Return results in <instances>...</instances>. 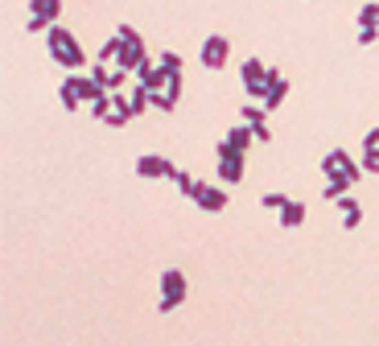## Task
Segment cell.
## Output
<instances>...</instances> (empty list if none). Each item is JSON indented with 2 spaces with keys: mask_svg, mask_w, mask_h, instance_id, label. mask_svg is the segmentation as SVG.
Segmentation results:
<instances>
[{
  "mask_svg": "<svg viewBox=\"0 0 379 346\" xmlns=\"http://www.w3.org/2000/svg\"><path fill=\"white\" fill-rule=\"evenodd\" d=\"M285 202H289V194H281V190L260 194V206H264V210H277V215H281V210H285Z\"/></svg>",
  "mask_w": 379,
  "mask_h": 346,
  "instance_id": "obj_20",
  "label": "cell"
},
{
  "mask_svg": "<svg viewBox=\"0 0 379 346\" xmlns=\"http://www.w3.org/2000/svg\"><path fill=\"white\" fill-rule=\"evenodd\" d=\"M128 107H132V116H140V111H149V107H153V91H149L144 83H136V87L128 91Z\"/></svg>",
  "mask_w": 379,
  "mask_h": 346,
  "instance_id": "obj_16",
  "label": "cell"
},
{
  "mask_svg": "<svg viewBox=\"0 0 379 346\" xmlns=\"http://www.w3.org/2000/svg\"><path fill=\"white\" fill-rule=\"evenodd\" d=\"M239 120L256 132V140H260V144H268V140H272V128H268V107H264V103H243V107H239Z\"/></svg>",
  "mask_w": 379,
  "mask_h": 346,
  "instance_id": "obj_7",
  "label": "cell"
},
{
  "mask_svg": "<svg viewBox=\"0 0 379 346\" xmlns=\"http://www.w3.org/2000/svg\"><path fill=\"white\" fill-rule=\"evenodd\" d=\"M334 206L343 210V227H347V231H355V227L363 223V206H359V198H355V194H343Z\"/></svg>",
  "mask_w": 379,
  "mask_h": 346,
  "instance_id": "obj_11",
  "label": "cell"
},
{
  "mask_svg": "<svg viewBox=\"0 0 379 346\" xmlns=\"http://www.w3.org/2000/svg\"><path fill=\"white\" fill-rule=\"evenodd\" d=\"M173 186H177V190H182V194H186V198H190V194H194V186H198V182H194V173H186V169H177V177H173Z\"/></svg>",
  "mask_w": 379,
  "mask_h": 346,
  "instance_id": "obj_22",
  "label": "cell"
},
{
  "mask_svg": "<svg viewBox=\"0 0 379 346\" xmlns=\"http://www.w3.org/2000/svg\"><path fill=\"white\" fill-rule=\"evenodd\" d=\"M45 45H50V58H54L62 70H78V66L87 62L78 37H74L66 25H50V29H45Z\"/></svg>",
  "mask_w": 379,
  "mask_h": 346,
  "instance_id": "obj_1",
  "label": "cell"
},
{
  "mask_svg": "<svg viewBox=\"0 0 379 346\" xmlns=\"http://www.w3.org/2000/svg\"><path fill=\"white\" fill-rule=\"evenodd\" d=\"M157 66H161V70H169V74H182V54H173V50H161Z\"/></svg>",
  "mask_w": 379,
  "mask_h": 346,
  "instance_id": "obj_21",
  "label": "cell"
},
{
  "mask_svg": "<svg viewBox=\"0 0 379 346\" xmlns=\"http://www.w3.org/2000/svg\"><path fill=\"white\" fill-rule=\"evenodd\" d=\"M116 37H120L124 45H128V41H140V33H136V29H132L128 21H124V25H116Z\"/></svg>",
  "mask_w": 379,
  "mask_h": 346,
  "instance_id": "obj_24",
  "label": "cell"
},
{
  "mask_svg": "<svg viewBox=\"0 0 379 346\" xmlns=\"http://www.w3.org/2000/svg\"><path fill=\"white\" fill-rule=\"evenodd\" d=\"M25 29H29V33H41V29H50V25H45L41 17H29V25H25Z\"/></svg>",
  "mask_w": 379,
  "mask_h": 346,
  "instance_id": "obj_27",
  "label": "cell"
},
{
  "mask_svg": "<svg viewBox=\"0 0 379 346\" xmlns=\"http://www.w3.org/2000/svg\"><path fill=\"white\" fill-rule=\"evenodd\" d=\"M132 120V107H128V91H111V111H107V128H124Z\"/></svg>",
  "mask_w": 379,
  "mask_h": 346,
  "instance_id": "obj_10",
  "label": "cell"
},
{
  "mask_svg": "<svg viewBox=\"0 0 379 346\" xmlns=\"http://www.w3.org/2000/svg\"><path fill=\"white\" fill-rule=\"evenodd\" d=\"M58 99H62V107H66V111L83 107V95H78V78H74V70L62 78V87H58Z\"/></svg>",
  "mask_w": 379,
  "mask_h": 346,
  "instance_id": "obj_12",
  "label": "cell"
},
{
  "mask_svg": "<svg viewBox=\"0 0 379 346\" xmlns=\"http://www.w3.org/2000/svg\"><path fill=\"white\" fill-rule=\"evenodd\" d=\"M363 153L379 157V128H367V136H363Z\"/></svg>",
  "mask_w": 379,
  "mask_h": 346,
  "instance_id": "obj_23",
  "label": "cell"
},
{
  "mask_svg": "<svg viewBox=\"0 0 379 346\" xmlns=\"http://www.w3.org/2000/svg\"><path fill=\"white\" fill-rule=\"evenodd\" d=\"M219 182L223 186H239L243 182V153L235 149V144H227V140H219Z\"/></svg>",
  "mask_w": 379,
  "mask_h": 346,
  "instance_id": "obj_3",
  "label": "cell"
},
{
  "mask_svg": "<svg viewBox=\"0 0 379 346\" xmlns=\"http://www.w3.org/2000/svg\"><path fill=\"white\" fill-rule=\"evenodd\" d=\"M120 54H124V41L111 33L103 45H99V54H95V62H120Z\"/></svg>",
  "mask_w": 379,
  "mask_h": 346,
  "instance_id": "obj_18",
  "label": "cell"
},
{
  "mask_svg": "<svg viewBox=\"0 0 379 346\" xmlns=\"http://www.w3.org/2000/svg\"><path fill=\"white\" fill-rule=\"evenodd\" d=\"M379 37V29H359V45H371Z\"/></svg>",
  "mask_w": 379,
  "mask_h": 346,
  "instance_id": "obj_26",
  "label": "cell"
},
{
  "mask_svg": "<svg viewBox=\"0 0 379 346\" xmlns=\"http://www.w3.org/2000/svg\"><path fill=\"white\" fill-rule=\"evenodd\" d=\"M223 140H227V144H235L239 153H248V149L256 144V132H252V128L239 120V124H231V128H227V136H223Z\"/></svg>",
  "mask_w": 379,
  "mask_h": 346,
  "instance_id": "obj_13",
  "label": "cell"
},
{
  "mask_svg": "<svg viewBox=\"0 0 379 346\" xmlns=\"http://www.w3.org/2000/svg\"><path fill=\"white\" fill-rule=\"evenodd\" d=\"M186 293H190L186 272H182V268H165V272H161V301H157V310H161V314L177 310V305L186 301Z\"/></svg>",
  "mask_w": 379,
  "mask_h": 346,
  "instance_id": "obj_2",
  "label": "cell"
},
{
  "mask_svg": "<svg viewBox=\"0 0 379 346\" xmlns=\"http://www.w3.org/2000/svg\"><path fill=\"white\" fill-rule=\"evenodd\" d=\"M351 186H355L351 177H343V173H334V177H326V186H322V198H326V202H338L343 194H351Z\"/></svg>",
  "mask_w": 379,
  "mask_h": 346,
  "instance_id": "obj_15",
  "label": "cell"
},
{
  "mask_svg": "<svg viewBox=\"0 0 379 346\" xmlns=\"http://www.w3.org/2000/svg\"><path fill=\"white\" fill-rule=\"evenodd\" d=\"M359 29H379V0H367L359 8Z\"/></svg>",
  "mask_w": 379,
  "mask_h": 346,
  "instance_id": "obj_19",
  "label": "cell"
},
{
  "mask_svg": "<svg viewBox=\"0 0 379 346\" xmlns=\"http://www.w3.org/2000/svg\"><path fill=\"white\" fill-rule=\"evenodd\" d=\"M285 99H289V78L281 74V66H272V83H268V95H264V107L277 111Z\"/></svg>",
  "mask_w": 379,
  "mask_h": 346,
  "instance_id": "obj_9",
  "label": "cell"
},
{
  "mask_svg": "<svg viewBox=\"0 0 379 346\" xmlns=\"http://www.w3.org/2000/svg\"><path fill=\"white\" fill-rule=\"evenodd\" d=\"M29 17H41L45 25H58V17H62V0H29Z\"/></svg>",
  "mask_w": 379,
  "mask_h": 346,
  "instance_id": "obj_14",
  "label": "cell"
},
{
  "mask_svg": "<svg viewBox=\"0 0 379 346\" xmlns=\"http://www.w3.org/2000/svg\"><path fill=\"white\" fill-rule=\"evenodd\" d=\"M198 58H202V66H206V70H223V66H227V58H231V41H227L223 33H210V37H202Z\"/></svg>",
  "mask_w": 379,
  "mask_h": 346,
  "instance_id": "obj_4",
  "label": "cell"
},
{
  "mask_svg": "<svg viewBox=\"0 0 379 346\" xmlns=\"http://www.w3.org/2000/svg\"><path fill=\"white\" fill-rule=\"evenodd\" d=\"M190 198H194V202H198L202 210H210V215H219V210L227 206V186H202V182H198Z\"/></svg>",
  "mask_w": 379,
  "mask_h": 346,
  "instance_id": "obj_8",
  "label": "cell"
},
{
  "mask_svg": "<svg viewBox=\"0 0 379 346\" xmlns=\"http://www.w3.org/2000/svg\"><path fill=\"white\" fill-rule=\"evenodd\" d=\"M322 173H326V177H334V173H343V177H351V182H359V177H363V165H355L347 149H330V153L322 157Z\"/></svg>",
  "mask_w": 379,
  "mask_h": 346,
  "instance_id": "obj_6",
  "label": "cell"
},
{
  "mask_svg": "<svg viewBox=\"0 0 379 346\" xmlns=\"http://www.w3.org/2000/svg\"><path fill=\"white\" fill-rule=\"evenodd\" d=\"M301 223H305V202L289 198V202H285V210H281V227H301Z\"/></svg>",
  "mask_w": 379,
  "mask_h": 346,
  "instance_id": "obj_17",
  "label": "cell"
},
{
  "mask_svg": "<svg viewBox=\"0 0 379 346\" xmlns=\"http://www.w3.org/2000/svg\"><path fill=\"white\" fill-rule=\"evenodd\" d=\"M136 177H149V182H157V177H177V165L169 161V157H161V153H140L136 157Z\"/></svg>",
  "mask_w": 379,
  "mask_h": 346,
  "instance_id": "obj_5",
  "label": "cell"
},
{
  "mask_svg": "<svg viewBox=\"0 0 379 346\" xmlns=\"http://www.w3.org/2000/svg\"><path fill=\"white\" fill-rule=\"evenodd\" d=\"M359 165H363V173H379V157H371V153H363Z\"/></svg>",
  "mask_w": 379,
  "mask_h": 346,
  "instance_id": "obj_25",
  "label": "cell"
}]
</instances>
